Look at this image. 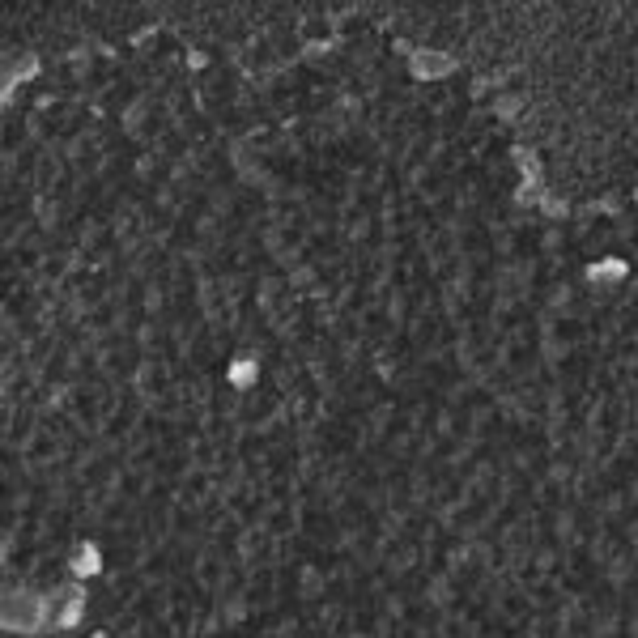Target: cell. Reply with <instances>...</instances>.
<instances>
[{
    "label": "cell",
    "instance_id": "6da1fadb",
    "mask_svg": "<svg viewBox=\"0 0 638 638\" xmlns=\"http://www.w3.org/2000/svg\"><path fill=\"white\" fill-rule=\"evenodd\" d=\"M81 609H86V600L73 587H64L60 596H47L43 600V630H73L81 621Z\"/></svg>",
    "mask_w": 638,
    "mask_h": 638
},
{
    "label": "cell",
    "instance_id": "7a4b0ae2",
    "mask_svg": "<svg viewBox=\"0 0 638 638\" xmlns=\"http://www.w3.org/2000/svg\"><path fill=\"white\" fill-rule=\"evenodd\" d=\"M409 73L417 81H439L447 73H456V60H451L447 52H434V47H417V52L409 56Z\"/></svg>",
    "mask_w": 638,
    "mask_h": 638
},
{
    "label": "cell",
    "instance_id": "3957f363",
    "mask_svg": "<svg viewBox=\"0 0 638 638\" xmlns=\"http://www.w3.org/2000/svg\"><path fill=\"white\" fill-rule=\"evenodd\" d=\"M626 277V260H600V264H587V281L592 285H617Z\"/></svg>",
    "mask_w": 638,
    "mask_h": 638
},
{
    "label": "cell",
    "instance_id": "277c9868",
    "mask_svg": "<svg viewBox=\"0 0 638 638\" xmlns=\"http://www.w3.org/2000/svg\"><path fill=\"white\" fill-rule=\"evenodd\" d=\"M73 570H77V575H98V570H103V562H98V549L94 545L73 549Z\"/></svg>",
    "mask_w": 638,
    "mask_h": 638
},
{
    "label": "cell",
    "instance_id": "5b68a950",
    "mask_svg": "<svg viewBox=\"0 0 638 638\" xmlns=\"http://www.w3.org/2000/svg\"><path fill=\"white\" fill-rule=\"evenodd\" d=\"M230 379H234V388H247V383L256 379V362H234L230 366Z\"/></svg>",
    "mask_w": 638,
    "mask_h": 638
},
{
    "label": "cell",
    "instance_id": "8992f818",
    "mask_svg": "<svg viewBox=\"0 0 638 638\" xmlns=\"http://www.w3.org/2000/svg\"><path fill=\"white\" fill-rule=\"evenodd\" d=\"M13 94V81H9V73H0V98H9Z\"/></svg>",
    "mask_w": 638,
    "mask_h": 638
},
{
    "label": "cell",
    "instance_id": "52a82bcc",
    "mask_svg": "<svg viewBox=\"0 0 638 638\" xmlns=\"http://www.w3.org/2000/svg\"><path fill=\"white\" fill-rule=\"evenodd\" d=\"M5 553H9V536L0 532V562H5Z\"/></svg>",
    "mask_w": 638,
    "mask_h": 638
},
{
    "label": "cell",
    "instance_id": "ba28073f",
    "mask_svg": "<svg viewBox=\"0 0 638 638\" xmlns=\"http://www.w3.org/2000/svg\"><path fill=\"white\" fill-rule=\"evenodd\" d=\"M634 200H638V192H634Z\"/></svg>",
    "mask_w": 638,
    "mask_h": 638
}]
</instances>
